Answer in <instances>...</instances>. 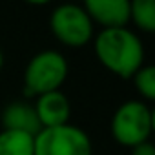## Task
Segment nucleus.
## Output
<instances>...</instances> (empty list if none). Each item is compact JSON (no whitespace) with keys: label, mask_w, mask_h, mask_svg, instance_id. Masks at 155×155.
Wrapping results in <instances>:
<instances>
[{"label":"nucleus","mask_w":155,"mask_h":155,"mask_svg":"<svg viewBox=\"0 0 155 155\" xmlns=\"http://www.w3.org/2000/svg\"><path fill=\"white\" fill-rule=\"evenodd\" d=\"M130 22H133L140 31H155V2L153 0H133L130 2Z\"/></svg>","instance_id":"9d476101"},{"label":"nucleus","mask_w":155,"mask_h":155,"mask_svg":"<svg viewBox=\"0 0 155 155\" xmlns=\"http://www.w3.org/2000/svg\"><path fill=\"white\" fill-rule=\"evenodd\" d=\"M2 126H4V130L22 131V133H29L33 137L42 130L33 104L22 102V101L11 102V104H8L4 108V111H2Z\"/></svg>","instance_id":"6e6552de"},{"label":"nucleus","mask_w":155,"mask_h":155,"mask_svg":"<svg viewBox=\"0 0 155 155\" xmlns=\"http://www.w3.org/2000/svg\"><path fill=\"white\" fill-rule=\"evenodd\" d=\"M2 66H4V55H2V49H0V69H2Z\"/></svg>","instance_id":"ddd939ff"},{"label":"nucleus","mask_w":155,"mask_h":155,"mask_svg":"<svg viewBox=\"0 0 155 155\" xmlns=\"http://www.w3.org/2000/svg\"><path fill=\"white\" fill-rule=\"evenodd\" d=\"M33 108L38 117L40 128H57V126L69 124L71 104L69 99L60 90L35 97Z\"/></svg>","instance_id":"423d86ee"},{"label":"nucleus","mask_w":155,"mask_h":155,"mask_svg":"<svg viewBox=\"0 0 155 155\" xmlns=\"http://www.w3.org/2000/svg\"><path fill=\"white\" fill-rule=\"evenodd\" d=\"M33 155H93L90 135L75 124L42 128L35 135Z\"/></svg>","instance_id":"39448f33"},{"label":"nucleus","mask_w":155,"mask_h":155,"mask_svg":"<svg viewBox=\"0 0 155 155\" xmlns=\"http://www.w3.org/2000/svg\"><path fill=\"white\" fill-rule=\"evenodd\" d=\"M93 49L99 62L120 79H131L144 66V46L128 28L101 29L93 38Z\"/></svg>","instance_id":"f257e3e1"},{"label":"nucleus","mask_w":155,"mask_h":155,"mask_svg":"<svg viewBox=\"0 0 155 155\" xmlns=\"http://www.w3.org/2000/svg\"><path fill=\"white\" fill-rule=\"evenodd\" d=\"M82 8L90 15L91 22L101 24L102 29L126 28L130 22L128 0H88Z\"/></svg>","instance_id":"0eeeda50"},{"label":"nucleus","mask_w":155,"mask_h":155,"mask_svg":"<svg viewBox=\"0 0 155 155\" xmlns=\"http://www.w3.org/2000/svg\"><path fill=\"white\" fill-rule=\"evenodd\" d=\"M153 131V111L151 108L137 99L122 102L111 119L113 139L126 148H135L146 140Z\"/></svg>","instance_id":"7ed1b4c3"},{"label":"nucleus","mask_w":155,"mask_h":155,"mask_svg":"<svg viewBox=\"0 0 155 155\" xmlns=\"http://www.w3.org/2000/svg\"><path fill=\"white\" fill-rule=\"evenodd\" d=\"M35 137L22 131H0V155H33Z\"/></svg>","instance_id":"1a4fd4ad"},{"label":"nucleus","mask_w":155,"mask_h":155,"mask_svg":"<svg viewBox=\"0 0 155 155\" xmlns=\"http://www.w3.org/2000/svg\"><path fill=\"white\" fill-rule=\"evenodd\" d=\"M68 60L57 49L35 53L24 69V91L28 97H38L49 91H58L68 79Z\"/></svg>","instance_id":"f03ea898"},{"label":"nucleus","mask_w":155,"mask_h":155,"mask_svg":"<svg viewBox=\"0 0 155 155\" xmlns=\"http://www.w3.org/2000/svg\"><path fill=\"white\" fill-rule=\"evenodd\" d=\"M133 86L137 93L144 101H153L155 99V68L153 66H142L133 77Z\"/></svg>","instance_id":"9b49d317"},{"label":"nucleus","mask_w":155,"mask_h":155,"mask_svg":"<svg viewBox=\"0 0 155 155\" xmlns=\"http://www.w3.org/2000/svg\"><path fill=\"white\" fill-rule=\"evenodd\" d=\"M53 37L68 48H82L93 40V22L79 4H60L49 15Z\"/></svg>","instance_id":"20e7f679"},{"label":"nucleus","mask_w":155,"mask_h":155,"mask_svg":"<svg viewBox=\"0 0 155 155\" xmlns=\"http://www.w3.org/2000/svg\"><path fill=\"white\" fill-rule=\"evenodd\" d=\"M131 155H155V146L150 140H146V142L131 148Z\"/></svg>","instance_id":"f8f14e48"}]
</instances>
